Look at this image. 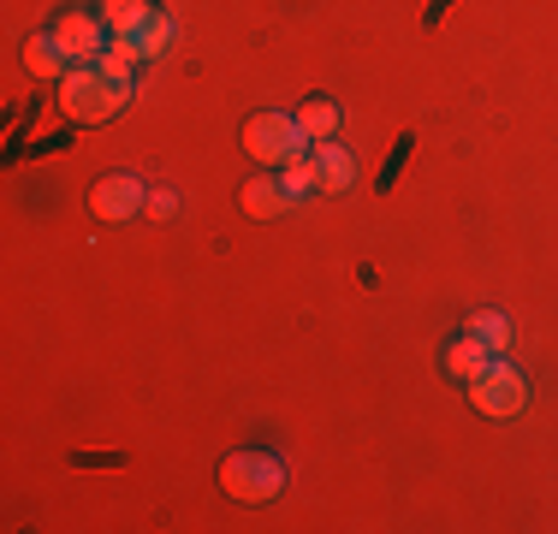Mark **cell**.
Segmentation results:
<instances>
[{"label": "cell", "mask_w": 558, "mask_h": 534, "mask_svg": "<svg viewBox=\"0 0 558 534\" xmlns=\"http://www.w3.org/2000/svg\"><path fill=\"white\" fill-rule=\"evenodd\" d=\"M220 487L244 505H268L286 493V463H279L274 451H232V458L220 463Z\"/></svg>", "instance_id": "3"}, {"label": "cell", "mask_w": 558, "mask_h": 534, "mask_svg": "<svg viewBox=\"0 0 558 534\" xmlns=\"http://www.w3.org/2000/svg\"><path fill=\"white\" fill-rule=\"evenodd\" d=\"M149 12H155L149 0H101V24H108V36H131Z\"/></svg>", "instance_id": "14"}, {"label": "cell", "mask_w": 558, "mask_h": 534, "mask_svg": "<svg viewBox=\"0 0 558 534\" xmlns=\"http://www.w3.org/2000/svg\"><path fill=\"white\" fill-rule=\"evenodd\" d=\"M470 398H475L482 416H517V410L529 404V386H523V374H517L511 363H499V356H494V363L470 380Z\"/></svg>", "instance_id": "4"}, {"label": "cell", "mask_w": 558, "mask_h": 534, "mask_svg": "<svg viewBox=\"0 0 558 534\" xmlns=\"http://www.w3.org/2000/svg\"><path fill=\"white\" fill-rule=\"evenodd\" d=\"M172 36H179V24H172L167 12L155 7L149 19H143L137 31H131V36H113V48L125 53L131 65H143V60H155V53H167V48H172Z\"/></svg>", "instance_id": "7"}, {"label": "cell", "mask_w": 558, "mask_h": 534, "mask_svg": "<svg viewBox=\"0 0 558 534\" xmlns=\"http://www.w3.org/2000/svg\"><path fill=\"white\" fill-rule=\"evenodd\" d=\"M143 214H149V220H172V214H179V191H149Z\"/></svg>", "instance_id": "16"}, {"label": "cell", "mask_w": 558, "mask_h": 534, "mask_svg": "<svg viewBox=\"0 0 558 534\" xmlns=\"http://www.w3.org/2000/svg\"><path fill=\"white\" fill-rule=\"evenodd\" d=\"M463 332H475V339H482L487 344V351H511V320H505L499 310H475L470 320H463Z\"/></svg>", "instance_id": "13"}, {"label": "cell", "mask_w": 558, "mask_h": 534, "mask_svg": "<svg viewBox=\"0 0 558 534\" xmlns=\"http://www.w3.org/2000/svg\"><path fill=\"white\" fill-rule=\"evenodd\" d=\"M54 43L65 48L72 65H84V60H101V53L113 48V36H108V24L89 19V12H65V19H54Z\"/></svg>", "instance_id": "6"}, {"label": "cell", "mask_w": 558, "mask_h": 534, "mask_svg": "<svg viewBox=\"0 0 558 534\" xmlns=\"http://www.w3.org/2000/svg\"><path fill=\"white\" fill-rule=\"evenodd\" d=\"M286 208H291L286 179L262 172V179H250V184H244V214H250V220H274V214H286Z\"/></svg>", "instance_id": "9"}, {"label": "cell", "mask_w": 558, "mask_h": 534, "mask_svg": "<svg viewBox=\"0 0 558 534\" xmlns=\"http://www.w3.org/2000/svg\"><path fill=\"white\" fill-rule=\"evenodd\" d=\"M24 65H31V77H65L72 72V60H65V48L54 43V31L24 43Z\"/></svg>", "instance_id": "11"}, {"label": "cell", "mask_w": 558, "mask_h": 534, "mask_svg": "<svg viewBox=\"0 0 558 534\" xmlns=\"http://www.w3.org/2000/svg\"><path fill=\"white\" fill-rule=\"evenodd\" d=\"M310 155H315V191L322 196H344L356 184V160L344 143H315Z\"/></svg>", "instance_id": "8"}, {"label": "cell", "mask_w": 558, "mask_h": 534, "mask_svg": "<svg viewBox=\"0 0 558 534\" xmlns=\"http://www.w3.org/2000/svg\"><path fill=\"white\" fill-rule=\"evenodd\" d=\"M244 149L250 160H262V167H291V160H303L315 149L310 137H303V125H298V113H250L244 119Z\"/></svg>", "instance_id": "2"}, {"label": "cell", "mask_w": 558, "mask_h": 534, "mask_svg": "<svg viewBox=\"0 0 558 534\" xmlns=\"http://www.w3.org/2000/svg\"><path fill=\"white\" fill-rule=\"evenodd\" d=\"M298 125H303V137H310V143H333L339 137V107L327 96H310L298 107Z\"/></svg>", "instance_id": "12"}, {"label": "cell", "mask_w": 558, "mask_h": 534, "mask_svg": "<svg viewBox=\"0 0 558 534\" xmlns=\"http://www.w3.org/2000/svg\"><path fill=\"white\" fill-rule=\"evenodd\" d=\"M279 179H286L291 203H298V196H310V191H315V155H303V160H291V167H279Z\"/></svg>", "instance_id": "15"}, {"label": "cell", "mask_w": 558, "mask_h": 534, "mask_svg": "<svg viewBox=\"0 0 558 534\" xmlns=\"http://www.w3.org/2000/svg\"><path fill=\"white\" fill-rule=\"evenodd\" d=\"M143 203H149V184H143L137 172H108V179L89 191V214H96V220H108V226L143 214Z\"/></svg>", "instance_id": "5"}, {"label": "cell", "mask_w": 558, "mask_h": 534, "mask_svg": "<svg viewBox=\"0 0 558 534\" xmlns=\"http://www.w3.org/2000/svg\"><path fill=\"white\" fill-rule=\"evenodd\" d=\"M125 101H131V60H125L119 48H108L101 60L72 65V72L60 77V107H65V119H84V125H96V119L119 113Z\"/></svg>", "instance_id": "1"}, {"label": "cell", "mask_w": 558, "mask_h": 534, "mask_svg": "<svg viewBox=\"0 0 558 534\" xmlns=\"http://www.w3.org/2000/svg\"><path fill=\"white\" fill-rule=\"evenodd\" d=\"M487 363H494V351H487L475 332H463V339H451V351H446V374L451 380H475Z\"/></svg>", "instance_id": "10"}]
</instances>
